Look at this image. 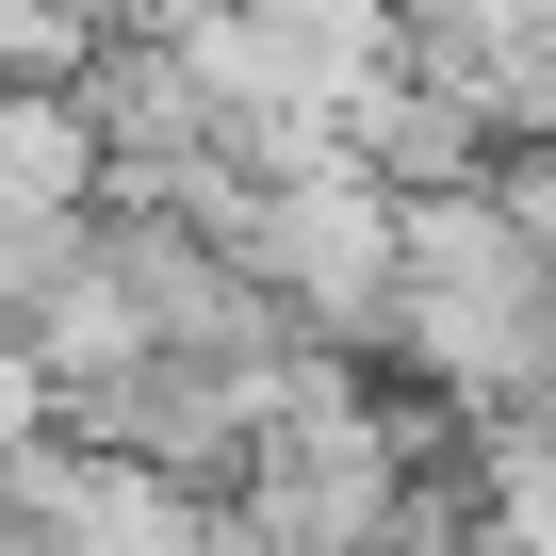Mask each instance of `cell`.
<instances>
[{"label": "cell", "instance_id": "obj_5", "mask_svg": "<svg viewBox=\"0 0 556 556\" xmlns=\"http://www.w3.org/2000/svg\"><path fill=\"white\" fill-rule=\"evenodd\" d=\"M475 475H491L507 540H540V556H556V409H475Z\"/></svg>", "mask_w": 556, "mask_h": 556}, {"label": "cell", "instance_id": "obj_4", "mask_svg": "<svg viewBox=\"0 0 556 556\" xmlns=\"http://www.w3.org/2000/svg\"><path fill=\"white\" fill-rule=\"evenodd\" d=\"M99 197H115L99 99L83 83H0V213H99Z\"/></svg>", "mask_w": 556, "mask_h": 556}, {"label": "cell", "instance_id": "obj_7", "mask_svg": "<svg viewBox=\"0 0 556 556\" xmlns=\"http://www.w3.org/2000/svg\"><path fill=\"white\" fill-rule=\"evenodd\" d=\"M0 556H50V540H0Z\"/></svg>", "mask_w": 556, "mask_h": 556}, {"label": "cell", "instance_id": "obj_3", "mask_svg": "<svg viewBox=\"0 0 556 556\" xmlns=\"http://www.w3.org/2000/svg\"><path fill=\"white\" fill-rule=\"evenodd\" d=\"M344 148L393 180V197H426V180H491V99H475V66H442V50H393L361 99H344Z\"/></svg>", "mask_w": 556, "mask_h": 556}, {"label": "cell", "instance_id": "obj_2", "mask_svg": "<svg viewBox=\"0 0 556 556\" xmlns=\"http://www.w3.org/2000/svg\"><path fill=\"white\" fill-rule=\"evenodd\" d=\"M0 507H17V540H50V556H213V491L164 475V458H115L83 426L0 458Z\"/></svg>", "mask_w": 556, "mask_h": 556}, {"label": "cell", "instance_id": "obj_6", "mask_svg": "<svg viewBox=\"0 0 556 556\" xmlns=\"http://www.w3.org/2000/svg\"><path fill=\"white\" fill-rule=\"evenodd\" d=\"M50 426H66V393H50V361H34V328L0 312V458H17V442H50Z\"/></svg>", "mask_w": 556, "mask_h": 556}, {"label": "cell", "instance_id": "obj_1", "mask_svg": "<svg viewBox=\"0 0 556 556\" xmlns=\"http://www.w3.org/2000/svg\"><path fill=\"white\" fill-rule=\"evenodd\" d=\"M409 377L475 426V409H556V262L491 180H426L393 197V328Z\"/></svg>", "mask_w": 556, "mask_h": 556}]
</instances>
